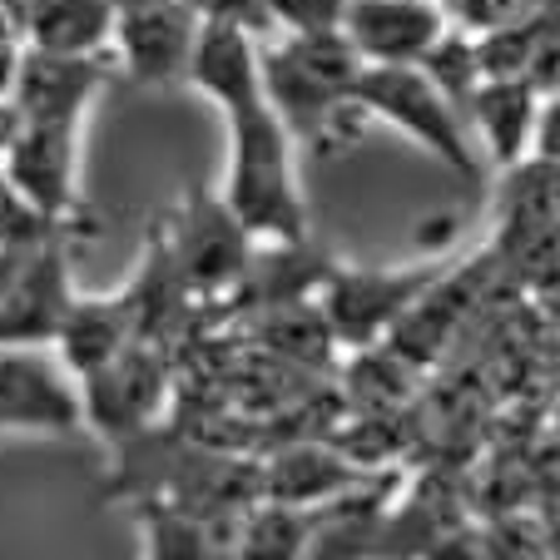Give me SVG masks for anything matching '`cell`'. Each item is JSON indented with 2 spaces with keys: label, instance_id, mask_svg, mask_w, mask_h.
<instances>
[{
  "label": "cell",
  "instance_id": "5bb4252c",
  "mask_svg": "<svg viewBox=\"0 0 560 560\" xmlns=\"http://www.w3.org/2000/svg\"><path fill=\"white\" fill-rule=\"evenodd\" d=\"M540 100L546 95H540L530 80H481V85L466 95V129L481 135V144L497 154V164L516 170L521 159L530 154V144H536Z\"/></svg>",
  "mask_w": 560,
  "mask_h": 560
},
{
  "label": "cell",
  "instance_id": "8fae6325",
  "mask_svg": "<svg viewBox=\"0 0 560 560\" xmlns=\"http://www.w3.org/2000/svg\"><path fill=\"white\" fill-rule=\"evenodd\" d=\"M446 25L436 0H342L338 31L362 65H417Z\"/></svg>",
  "mask_w": 560,
  "mask_h": 560
},
{
  "label": "cell",
  "instance_id": "7c38bea8",
  "mask_svg": "<svg viewBox=\"0 0 560 560\" xmlns=\"http://www.w3.org/2000/svg\"><path fill=\"white\" fill-rule=\"evenodd\" d=\"M105 80V55H55L25 45L15 55L11 105L21 109V119H85Z\"/></svg>",
  "mask_w": 560,
  "mask_h": 560
},
{
  "label": "cell",
  "instance_id": "9a60e30c",
  "mask_svg": "<svg viewBox=\"0 0 560 560\" xmlns=\"http://www.w3.org/2000/svg\"><path fill=\"white\" fill-rule=\"evenodd\" d=\"M125 342H135V317H129L125 298H74L70 313L60 317V332H55L50 348L60 352V362L74 372V382L95 372L100 362H109Z\"/></svg>",
  "mask_w": 560,
  "mask_h": 560
},
{
  "label": "cell",
  "instance_id": "44dd1931",
  "mask_svg": "<svg viewBox=\"0 0 560 560\" xmlns=\"http://www.w3.org/2000/svg\"><path fill=\"white\" fill-rule=\"evenodd\" d=\"M15 129H21V109H15L11 100H0V154H5V149H11Z\"/></svg>",
  "mask_w": 560,
  "mask_h": 560
},
{
  "label": "cell",
  "instance_id": "d6986e66",
  "mask_svg": "<svg viewBox=\"0 0 560 560\" xmlns=\"http://www.w3.org/2000/svg\"><path fill=\"white\" fill-rule=\"evenodd\" d=\"M268 31L307 35V31H338L342 0H264Z\"/></svg>",
  "mask_w": 560,
  "mask_h": 560
},
{
  "label": "cell",
  "instance_id": "7a4b0ae2",
  "mask_svg": "<svg viewBox=\"0 0 560 560\" xmlns=\"http://www.w3.org/2000/svg\"><path fill=\"white\" fill-rule=\"evenodd\" d=\"M229 179L223 203L264 244H303L307 199L293 179V135L268 109V100L229 109Z\"/></svg>",
  "mask_w": 560,
  "mask_h": 560
},
{
  "label": "cell",
  "instance_id": "ac0fdd59",
  "mask_svg": "<svg viewBox=\"0 0 560 560\" xmlns=\"http://www.w3.org/2000/svg\"><path fill=\"white\" fill-rule=\"evenodd\" d=\"M238 540H244V546H238L244 556H298L307 540V521L298 516V506L273 501V506L258 511V516L238 530Z\"/></svg>",
  "mask_w": 560,
  "mask_h": 560
},
{
  "label": "cell",
  "instance_id": "e0dca14e",
  "mask_svg": "<svg viewBox=\"0 0 560 560\" xmlns=\"http://www.w3.org/2000/svg\"><path fill=\"white\" fill-rule=\"evenodd\" d=\"M213 540V526L189 506V501H149V521H144V550L149 556H213L219 546Z\"/></svg>",
  "mask_w": 560,
  "mask_h": 560
},
{
  "label": "cell",
  "instance_id": "7402d4cb",
  "mask_svg": "<svg viewBox=\"0 0 560 560\" xmlns=\"http://www.w3.org/2000/svg\"><path fill=\"white\" fill-rule=\"evenodd\" d=\"M25 11H31V0H0V21H5V31H15V35H21Z\"/></svg>",
  "mask_w": 560,
  "mask_h": 560
},
{
  "label": "cell",
  "instance_id": "5b68a950",
  "mask_svg": "<svg viewBox=\"0 0 560 560\" xmlns=\"http://www.w3.org/2000/svg\"><path fill=\"white\" fill-rule=\"evenodd\" d=\"M436 278H446L442 264H427V268H328V273H323L317 313L328 323L332 342L368 348V342H377L382 332H392V323H397Z\"/></svg>",
  "mask_w": 560,
  "mask_h": 560
},
{
  "label": "cell",
  "instance_id": "30bf717a",
  "mask_svg": "<svg viewBox=\"0 0 560 560\" xmlns=\"http://www.w3.org/2000/svg\"><path fill=\"white\" fill-rule=\"evenodd\" d=\"M70 254L60 238L25 244L11 278L0 288V342H55L60 317L70 313Z\"/></svg>",
  "mask_w": 560,
  "mask_h": 560
},
{
  "label": "cell",
  "instance_id": "52a82bcc",
  "mask_svg": "<svg viewBox=\"0 0 560 560\" xmlns=\"http://www.w3.org/2000/svg\"><path fill=\"white\" fill-rule=\"evenodd\" d=\"M194 35H199V15L184 0H139V5H119L109 50L129 70V80L149 90L184 85L194 55Z\"/></svg>",
  "mask_w": 560,
  "mask_h": 560
},
{
  "label": "cell",
  "instance_id": "ba28073f",
  "mask_svg": "<svg viewBox=\"0 0 560 560\" xmlns=\"http://www.w3.org/2000/svg\"><path fill=\"white\" fill-rule=\"evenodd\" d=\"M74 170H80V119H21L5 149V174L40 223H60L74 213Z\"/></svg>",
  "mask_w": 560,
  "mask_h": 560
},
{
  "label": "cell",
  "instance_id": "6da1fadb",
  "mask_svg": "<svg viewBox=\"0 0 560 560\" xmlns=\"http://www.w3.org/2000/svg\"><path fill=\"white\" fill-rule=\"evenodd\" d=\"M362 55L342 40V31H307L264 45V100L293 139L328 149L348 135V125L368 119L358 109Z\"/></svg>",
  "mask_w": 560,
  "mask_h": 560
},
{
  "label": "cell",
  "instance_id": "603a6c76",
  "mask_svg": "<svg viewBox=\"0 0 560 560\" xmlns=\"http://www.w3.org/2000/svg\"><path fill=\"white\" fill-rule=\"evenodd\" d=\"M119 5H139V0H115V11H119Z\"/></svg>",
  "mask_w": 560,
  "mask_h": 560
},
{
  "label": "cell",
  "instance_id": "8992f818",
  "mask_svg": "<svg viewBox=\"0 0 560 560\" xmlns=\"http://www.w3.org/2000/svg\"><path fill=\"white\" fill-rule=\"evenodd\" d=\"M74 372L50 342H0V432H80Z\"/></svg>",
  "mask_w": 560,
  "mask_h": 560
},
{
  "label": "cell",
  "instance_id": "3957f363",
  "mask_svg": "<svg viewBox=\"0 0 560 560\" xmlns=\"http://www.w3.org/2000/svg\"><path fill=\"white\" fill-rule=\"evenodd\" d=\"M358 109L402 129L407 139H417L427 154L442 159L462 179H481L476 135L466 129V115L432 85V74L422 65H362Z\"/></svg>",
  "mask_w": 560,
  "mask_h": 560
},
{
  "label": "cell",
  "instance_id": "ffe728a7",
  "mask_svg": "<svg viewBox=\"0 0 560 560\" xmlns=\"http://www.w3.org/2000/svg\"><path fill=\"white\" fill-rule=\"evenodd\" d=\"M199 21H229V25H244L254 35H268V15H264V0H184Z\"/></svg>",
  "mask_w": 560,
  "mask_h": 560
},
{
  "label": "cell",
  "instance_id": "4fadbf2b",
  "mask_svg": "<svg viewBox=\"0 0 560 560\" xmlns=\"http://www.w3.org/2000/svg\"><path fill=\"white\" fill-rule=\"evenodd\" d=\"M184 85L209 95L223 115L258 105L264 100V45H258V35L229 21H199Z\"/></svg>",
  "mask_w": 560,
  "mask_h": 560
},
{
  "label": "cell",
  "instance_id": "2e32d148",
  "mask_svg": "<svg viewBox=\"0 0 560 560\" xmlns=\"http://www.w3.org/2000/svg\"><path fill=\"white\" fill-rule=\"evenodd\" d=\"M25 45L55 55H105L115 35V0H31Z\"/></svg>",
  "mask_w": 560,
  "mask_h": 560
},
{
  "label": "cell",
  "instance_id": "9c48e42d",
  "mask_svg": "<svg viewBox=\"0 0 560 560\" xmlns=\"http://www.w3.org/2000/svg\"><path fill=\"white\" fill-rule=\"evenodd\" d=\"M164 387H170L164 358L154 348H144V338H135L109 362H100L95 372L80 377V407H85V422H95L105 436L125 442V436L144 432V422L159 412Z\"/></svg>",
  "mask_w": 560,
  "mask_h": 560
},
{
  "label": "cell",
  "instance_id": "277c9868",
  "mask_svg": "<svg viewBox=\"0 0 560 560\" xmlns=\"http://www.w3.org/2000/svg\"><path fill=\"white\" fill-rule=\"evenodd\" d=\"M159 244L189 293H229L254 264L258 238L233 219L223 194L189 189V199L179 203V219L159 233Z\"/></svg>",
  "mask_w": 560,
  "mask_h": 560
}]
</instances>
